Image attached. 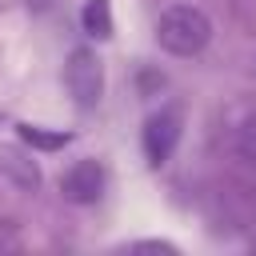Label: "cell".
I'll use <instances>...</instances> for the list:
<instances>
[{"instance_id": "cell-1", "label": "cell", "mask_w": 256, "mask_h": 256, "mask_svg": "<svg viewBox=\"0 0 256 256\" xmlns=\"http://www.w3.org/2000/svg\"><path fill=\"white\" fill-rule=\"evenodd\" d=\"M212 40V20L192 4H172L156 20V44L172 56H200Z\"/></svg>"}, {"instance_id": "cell-2", "label": "cell", "mask_w": 256, "mask_h": 256, "mask_svg": "<svg viewBox=\"0 0 256 256\" xmlns=\"http://www.w3.org/2000/svg\"><path fill=\"white\" fill-rule=\"evenodd\" d=\"M64 88L72 96V104L80 112H92L100 100H104V60L96 56V48L80 44L68 52L64 60Z\"/></svg>"}, {"instance_id": "cell-3", "label": "cell", "mask_w": 256, "mask_h": 256, "mask_svg": "<svg viewBox=\"0 0 256 256\" xmlns=\"http://www.w3.org/2000/svg\"><path fill=\"white\" fill-rule=\"evenodd\" d=\"M180 132H184V112L180 108H160V112H152L148 120H144V132H140V148H144V156H148V164H164L172 152H176V144H180Z\"/></svg>"}, {"instance_id": "cell-4", "label": "cell", "mask_w": 256, "mask_h": 256, "mask_svg": "<svg viewBox=\"0 0 256 256\" xmlns=\"http://www.w3.org/2000/svg\"><path fill=\"white\" fill-rule=\"evenodd\" d=\"M60 192L72 204H96L104 196V168L96 160H76L64 176H60Z\"/></svg>"}, {"instance_id": "cell-5", "label": "cell", "mask_w": 256, "mask_h": 256, "mask_svg": "<svg viewBox=\"0 0 256 256\" xmlns=\"http://www.w3.org/2000/svg\"><path fill=\"white\" fill-rule=\"evenodd\" d=\"M0 172L24 188V192H36L40 188V164L32 160V148L20 140V144H0Z\"/></svg>"}, {"instance_id": "cell-6", "label": "cell", "mask_w": 256, "mask_h": 256, "mask_svg": "<svg viewBox=\"0 0 256 256\" xmlns=\"http://www.w3.org/2000/svg\"><path fill=\"white\" fill-rule=\"evenodd\" d=\"M16 140H24L32 152H60L72 144V132L64 128H40V124H16Z\"/></svg>"}, {"instance_id": "cell-7", "label": "cell", "mask_w": 256, "mask_h": 256, "mask_svg": "<svg viewBox=\"0 0 256 256\" xmlns=\"http://www.w3.org/2000/svg\"><path fill=\"white\" fill-rule=\"evenodd\" d=\"M80 28L92 40H108L112 36V4L108 0H84L80 8Z\"/></svg>"}, {"instance_id": "cell-8", "label": "cell", "mask_w": 256, "mask_h": 256, "mask_svg": "<svg viewBox=\"0 0 256 256\" xmlns=\"http://www.w3.org/2000/svg\"><path fill=\"white\" fill-rule=\"evenodd\" d=\"M236 148H240L244 160H256V116H248V120L240 124V132H236Z\"/></svg>"}, {"instance_id": "cell-9", "label": "cell", "mask_w": 256, "mask_h": 256, "mask_svg": "<svg viewBox=\"0 0 256 256\" xmlns=\"http://www.w3.org/2000/svg\"><path fill=\"white\" fill-rule=\"evenodd\" d=\"M128 252H168V256H176L180 248H176L172 240H132Z\"/></svg>"}]
</instances>
